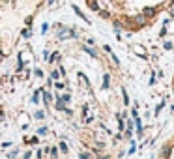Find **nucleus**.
Masks as SVG:
<instances>
[{"instance_id": "7ed1b4c3", "label": "nucleus", "mask_w": 174, "mask_h": 159, "mask_svg": "<svg viewBox=\"0 0 174 159\" xmlns=\"http://www.w3.org/2000/svg\"><path fill=\"white\" fill-rule=\"evenodd\" d=\"M156 159H174V135L167 137L157 150Z\"/></svg>"}, {"instance_id": "20e7f679", "label": "nucleus", "mask_w": 174, "mask_h": 159, "mask_svg": "<svg viewBox=\"0 0 174 159\" xmlns=\"http://www.w3.org/2000/svg\"><path fill=\"white\" fill-rule=\"evenodd\" d=\"M171 88H172V94H174V75H172V82H171Z\"/></svg>"}, {"instance_id": "f03ea898", "label": "nucleus", "mask_w": 174, "mask_h": 159, "mask_svg": "<svg viewBox=\"0 0 174 159\" xmlns=\"http://www.w3.org/2000/svg\"><path fill=\"white\" fill-rule=\"evenodd\" d=\"M45 0H0V64L13 54Z\"/></svg>"}, {"instance_id": "f257e3e1", "label": "nucleus", "mask_w": 174, "mask_h": 159, "mask_svg": "<svg viewBox=\"0 0 174 159\" xmlns=\"http://www.w3.org/2000/svg\"><path fill=\"white\" fill-rule=\"evenodd\" d=\"M84 4L99 19L129 34L153 26L163 13L174 19V0H84Z\"/></svg>"}]
</instances>
